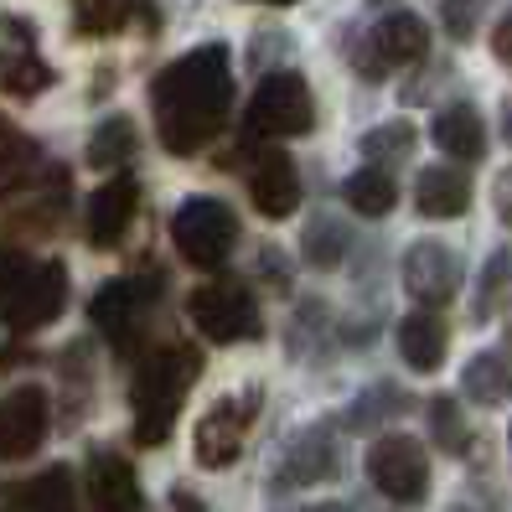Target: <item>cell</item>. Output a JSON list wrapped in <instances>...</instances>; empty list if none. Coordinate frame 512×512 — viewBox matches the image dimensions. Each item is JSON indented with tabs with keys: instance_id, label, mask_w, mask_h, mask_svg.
Listing matches in <instances>:
<instances>
[{
	"instance_id": "obj_27",
	"label": "cell",
	"mask_w": 512,
	"mask_h": 512,
	"mask_svg": "<svg viewBox=\"0 0 512 512\" xmlns=\"http://www.w3.org/2000/svg\"><path fill=\"white\" fill-rule=\"evenodd\" d=\"M363 156H368V166L409 161V156H414V125H409V119H388V125L368 130V135H363Z\"/></svg>"
},
{
	"instance_id": "obj_6",
	"label": "cell",
	"mask_w": 512,
	"mask_h": 512,
	"mask_svg": "<svg viewBox=\"0 0 512 512\" xmlns=\"http://www.w3.org/2000/svg\"><path fill=\"white\" fill-rule=\"evenodd\" d=\"M187 316H192V326H197L213 347L254 342L259 326H264L254 290L238 285V280H207V285H197L192 300H187Z\"/></svg>"
},
{
	"instance_id": "obj_2",
	"label": "cell",
	"mask_w": 512,
	"mask_h": 512,
	"mask_svg": "<svg viewBox=\"0 0 512 512\" xmlns=\"http://www.w3.org/2000/svg\"><path fill=\"white\" fill-rule=\"evenodd\" d=\"M197 368H202L197 347H182V342L156 347L135 368V383H130V409H135L130 435H135V445L156 450V445L171 440V425H176V414H182V404L192 394Z\"/></svg>"
},
{
	"instance_id": "obj_3",
	"label": "cell",
	"mask_w": 512,
	"mask_h": 512,
	"mask_svg": "<svg viewBox=\"0 0 512 512\" xmlns=\"http://www.w3.org/2000/svg\"><path fill=\"white\" fill-rule=\"evenodd\" d=\"M68 306V269L57 259H32L21 249H0V326L11 337H32Z\"/></svg>"
},
{
	"instance_id": "obj_30",
	"label": "cell",
	"mask_w": 512,
	"mask_h": 512,
	"mask_svg": "<svg viewBox=\"0 0 512 512\" xmlns=\"http://www.w3.org/2000/svg\"><path fill=\"white\" fill-rule=\"evenodd\" d=\"M430 435L440 450H450V456H461V450L471 445V430H466V419H461V404L456 399H430Z\"/></svg>"
},
{
	"instance_id": "obj_35",
	"label": "cell",
	"mask_w": 512,
	"mask_h": 512,
	"mask_svg": "<svg viewBox=\"0 0 512 512\" xmlns=\"http://www.w3.org/2000/svg\"><path fill=\"white\" fill-rule=\"evenodd\" d=\"M171 507H176V512H202V502H197L192 487H176V492H171Z\"/></svg>"
},
{
	"instance_id": "obj_5",
	"label": "cell",
	"mask_w": 512,
	"mask_h": 512,
	"mask_svg": "<svg viewBox=\"0 0 512 512\" xmlns=\"http://www.w3.org/2000/svg\"><path fill=\"white\" fill-rule=\"evenodd\" d=\"M244 130L254 140H290V135H311L316 130V99H311V83L280 68L259 78L254 99L244 109Z\"/></svg>"
},
{
	"instance_id": "obj_34",
	"label": "cell",
	"mask_w": 512,
	"mask_h": 512,
	"mask_svg": "<svg viewBox=\"0 0 512 512\" xmlns=\"http://www.w3.org/2000/svg\"><path fill=\"white\" fill-rule=\"evenodd\" d=\"M492 52L502 57V63H512V16H502V26H497V37H492Z\"/></svg>"
},
{
	"instance_id": "obj_9",
	"label": "cell",
	"mask_w": 512,
	"mask_h": 512,
	"mask_svg": "<svg viewBox=\"0 0 512 512\" xmlns=\"http://www.w3.org/2000/svg\"><path fill=\"white\" fill-rule=\"evenodd\" d=\"M259 388H249V394L238 399H213V409H207L197 419V466L202 471H228L238 456H244V440H249V425L259 414Z\"/></svg>"
},
{
	"instance_id": "obj_1",
	"label": "cell",
	"mask_w": 512,
	"mask_h": 512,
	"mask_svg": "<svg viewBox=\"0 0 512 512\" xmlns=\"http://www.w3.org/2000/svg\"><path fill=\"white\" fill-rule=\"evenodd\" d=\"M228 104H233V68H228L223 42H207L187 57H176L150 83L156 130H161V145L171 156H197V150L213 145Z\"/></svg>"
},
{
	"instance_id": "obj_23",
	"label": "cell",
	"mask_w": 512,
	"mask_h": 512,
	"mask_svg": "<svg viewBox=\"0 0 512 512\" xmlns=\"http://www.w3.org/2000/svg\"><path fill=\"white\" fill-rule=\"evenodd\" d=\"M135 150H140V135L125 114H109L104 125L88 135V166L94 171H119V166H130L135 161Z\"/></svg>"
},
{
	"instance_id": "obj_36",
	"label": "cell",
	"mask_w": 512,
	"mask_h": 512,
	"mask_svg": "<svg viewBox=\"0 0 512 512\" xmlns=\"http://www.w3.org/2000/svg\"><path fill=\"white\" fill-rule=\"evenodd\" d=\"M502 135H507V140H512V99H507V104H502Z\"/></svg>"
},
{
	"instance_id": "obj_16",
	"label": "cell",
	"mask_w": 512,
	"mask_h": 512,
	"mask_svg": "<svg viewBox=\"0 0 512 512\" xmlns=\"http://www.w3.org/2000/svg\"><path fill=\"white\" fill-rule=\"evenodd\" d=\"M88 507L94 512H145L140 481L119 450H94L88 456Z\"/></svg>"
},
{
	"instance_id": "obj_31",
	"label": "cell",
	"mask_w": 512,
	"mask_h": 512,
	"mask_svg": "<svg viewBox=\"0 0 512 512\" xmlns=\"http://www.w3.org/2000/svg\"><path fill=\"white\" fill-rule=\"evenodd\" d=\"M26 166H37V145L26 140L6 114H0V176H16Z\"/></svg>"
},
{
	"instance_id": "obj_33",
	"label": "cell",
	"mask_w": 512,
	"mask_h": 512,
	"mask_svg": "<svg viewBox=\"0 0 512 512\" xmlns=\"http://www.w3.org/2000/svg\"><path fill=\"white\" fill-rule=\"evenodd\" d=\"M492 207H497L502 228H512V166L497 171V182H492Z\"/></svg>"
},
{
	"instance_id": "obj_10",
	"label": "cell",
	"mask_w": 512,
	"mask_h": 512,
	"mask_svg": "<svg viewBox=\"0 0 512 512\" xmlns=\"http://www.w3.org/2000/svg\"><path fill=\"white\" fill-rule=\"evenodd\" d=\"M368 481L388 502H419L430 492V461L414 435H383L368 450Z\"/></svg>"
},
{
	"instance_id": "obj_12",
	"label": "cell",
	"mask_w": 512,
	"mask_h": 512,
	"mask_svg": "<svg viewBox=\"0 0 512 512\" xmlns=\"http://www.w3.org/2000/svg\"><path fill=\"white\" fill-rule=\"evenodd\" d=\"M47 440V394L37 383H21L0 394V461L37 456Z\"/></svg>"
},
{
	"instance_id": "obj_18",
	"label": "cell",
	"mask_w": 512,
	"mask_h": 512,
	"mask_svg": "<svg viewBox=\"0 0 512 512\" xmlns=\"http://www.w3.org/2000/svg\"><path fill=\"white\" fill-rule=\"evenodd\" d=\"M450 352V331L435 311H414L399 321V357L414 368V373H435Z\"/></svg>"
},
{
	"instance_id": "obj_38",
	"label": "cell",
	"mask_w": 512,
	"mask_h": 512,
	"mask_svg": "<svg viewBox=\"0 0 512 512\" xmlns=\"http://www.w3.org/2000/svg\"><path fill=\"white\" fill-rule=\"evenodd\" d=\"M507 450H512V430H507Z\"/></svg>"
},
{
	"instance_id": "obj_15",
	"label": "cell",
	"mask_w": 512,
	"mask_h": 512,
	"mask_svg": "<svg viewBox=\"0 0 512 512\" xmlns=\"http://www.w3.org/2000/svg\"><path fill=\"white\" fill-rule=\"evenodd\" d=\"M249 197H254V213L280 223V218H295L300 207V176H295V161L285 150H264L249 171Z\"/></svg>"
},
{
	"instance_id": "obj_29",
	"label": "cell",
	"mask_w": 512,
	"mask_h": 512,
	"mask_svg": "<svg viewBox=\"0 0 512 512\" xmlns=\"http://www.w3.org/2000/svg\"><path fill=\"white\" fill-rule=\"evenodd\" d=\"M399 409H409V399L399 394V388H388V383H383V388H368V394L342 414V425H347V430H373L378 419L399 414Z\"/></svg>"
},
{
	"instance_id": "obj_26",
	"label": "cell",
	"mask_w": 512,
	"mask_h": 512,
	"mask_svg": "<svg viewBox=\"0 0 512 512\" xmlns=\"http://www.w3.org/2000/svg\"><path fill=\"white\" fill-rule=\"evenodd\" d=\"M150 0H73V26L83 37H109L119 26H130L135 11H145Z\"/></svg>"
},
{
	"instance_id": "obj_19",
	"label": "cell",
	"mask_w": 512,
	"mask_h": 512,
	"mask_svg": "<svg viewBox=\"0 0 512 512\" xmlns=\"http://www.w3.org/2000/svg\"><path fill=\"white\" fill-rule=\"evenodd\" d=\"M435 145L450 161H481L487 156V125H481L476 104H445L435 114Z\"/></svg>"
},
{
	"instance_id": "obj_39",
	"label": "cell",
	"mask_w": 512,
	"mask_h": 512,
	"mask_svg": "<svg viewBox=\"0 0 512 512\" xmlns=\"http://www.w3.org/2000/svg\"><path fill=\"white\" fill-rule=\"evenodd\" d=\"M456 512H466V507H456Z\"/></svg>"
},
{
	"instance_id": "obj_13",
	"label": "cell",
	"mask_w": 512,
	"mask_h": 512,
	"mask_svg": "<svg viewBox=\"0 0 512 512\" xmlns=\"http://www.w3.org/2000/svg\"><path fill=\"white\" fill-rule=\"evenodd\" d=\"M135 207H140V187H135V176H114V182H104L94 197H88V213H83V233H88V244H94V249H114L119 238L130 233Z\"/></svg>"
},
{
	"instance_id": "obj_14",
	"label": "cell",
	"mask_w": 512,
	"mask_h": 512,
	"mask_svg": "<svg viewBox=\"0 0 512 512\" xmlns=\"http://www.w3.org/2000/svg\"><path fill=\"white\" fill-rule=\"evenodd\" d=\"M342 471V456H337V440L331 430H300L290 445H285V461H280V476L275 487L290 492V487H321Z\"/></svg>"
},
{
	"instance_id": "obj_28",
	"label": "cell",
	"mask_w": 512,
	"mask_h": 512,
	"mask_svg": "<svg viewBox=\"0 0 512 512\" xmlns=\"http://www.w3.org/2000/svg\"><path fill=\"white\" fill-rule=\"evenodd\" d=\"M507 285H512V249H497V254L487 259V269H481V285H476V306H471V316H476V321H487V316L502 306Z\"/></svg>"
},
{
	"instance_id": "obj_21",
	"label": "cell",
	"mask_w": 512,
	"mask_h": 512,
	"mask_svg": "<svg viewBox=\"0 0 512 512\" xmlns=\"http://www.w3.org/2000/svg\"><path fill=\"white\" fill-rule=\"evenodd\" d=\"M11 507L16 512H78V492H73V471L68 466H47L42 476L11 487Z\"/></svg>"
},
{
	"instance_id": "obj_32",
	"label": "cell",
	"mask_w": 512,
	"mask_h": 512,
	"mask_svg": "<svg viewBox=\"0 0 512 512\" xmlns=\"http://www.w3.org/2000/svg\"><path fill=\"white\" fill-rule=\"evenodd\" d=\"M440 21H445V32L456 37V42H471L476 37V21H481V0H445Z\"/></svg>"
},
{
	"instance_id": "obj_7",
	"label": "cell",
	"mask_w": 512,
	"mask_h": 512,
	"mask_svg": "<svg viewBox=\"0 0 512 512\" xmlns=\"http://www.w3.org/2000/svg\"><path fill=\"white\" fill-rule=\"evenodd\" d=\"M171 244H176V254H182L187 264L218 269L233 254V244H238V218L218 197H187L171 213Z\"/></svg>"
},
{
	"instance_id": "obj_11",
	"label": "cell",
	"mask_w": 512,
	"mask_h": 512,
	"mask_svg": "<svg viewBox=\"0 0 512 512\" xmlns=\"http://www.w3.org/2000/svg\"><path fill=\"white\" fill-rule=\"evenodd\" d=\"M404 290L419 300V306H450L461 290V259L440 238H419L404 254Z\"/></svg>"
},
{
	"instance_id": "obj_22",
	"label": "cell",
	"mask_w": 512,
	"mask_h": 512,
	"mask_svg": "<svg viewBox=\"0 0 512 512\" xmlns=\"http://www.w3.org/2000/svg\"><path fill=\"white\" fill-rule=\"evenodd\" d=\"M342 202L352 207V213H363V218H383V213H394L399 187H394V176H388L383 166H363V171H352L342 182Z\"/></svg>"
},
{
	"instance_id": "obj_24",
	"label": "cell",
	"mask_w": 512,
	"mask_h": 512,
	"mask_svg": "<svg viewBox=\"0 0 512 512\" xmlns=\"http://www.w3.org/2000/svg\"><path fill=\"white\" fill-rule=\"evenodd\" d=\"M47 83H52V68L42 63L32 47H0V94L37 99Z\"/></svg>"
},
{
	"instance_id": "obj_20",
	"label": "cell",
	"mask_w": 512,
	"mask_h": 512,
	"mask_svg": "<svg viewBox=\"0 0 512 512\" xmlns=\"http://www.w3.org/2000/svg\"><path fill=\"white\" fill-rule=\"evenodd\" d=\"M461 388L481 409L507 404L512 399V352H476L466 363V373H461Z\"/></svg>"
},
{
	"instance_id": "obj_8",
	"label": "cell",
	"mask_w": 512,
	"mask_h": 512,
	"mask_svg": "<svg viewBox=\"0 0 512 512\" xmlns=\"http://www.w3.org/2000/svg\"><path fill=\"white\" fill-rule=\"evenodd\" d=\"M425 52H430V26L419 21L414 11H394V16H383L373 32L352 47V63L363 78H383V73H394V68H409V63H425Z\"/></svg>"
},
{
	"instance_id": "obj_25",
	"label": "cell",
	"mask_w": 512,
	"mask_h": 512,
	"mask_svg": "<svg viewBox=\"0 0 512 512\" xmlns=\"http://www.w3.org/2000/svg\"><path fill=\"white\" fill-rule=\"evenodd\" d=\"M347 249H352V233H347V223L337 213L311 218L306 233H300V254H306L311 269H337L347 259Z\"/></svg>"
},
{
	"instance_id": "obj_4",
	"label": "cell",
	"mask_w": 512,
	"mask_h": 512,
	"mask_svg": "<svg viewBox=\"0 0 512 512\" xmlns=\"http://www.w3.org/2000/svg\"><path fill=\"white\" fill-rule=\"evenodd\" d=\"M156 306H161V280L156 275H119V280L99 285V295L88 300V321L104 331L119 357H130L145 337L150 316H156Z\"/></svg>"
},
{
	"instance_id": "obj_17",
	"label": "cell",
	"mask_w": 512,
	"mask_h": 512,
	"mask_svg": "<svg viewBox=\"0 0 512 512\" xmlns=\"http://www.w3.org/2000/svg\"><path fill=\"white\" fill-rule=\"evenodd\" d=\"M414 207L419 218H435V223L461 218L471 207V176L461 166H425L414 182Z\"/></svg>"
},
{
	"instance_id": "obj_37",
	"label": "cell",
	"mask_w": 512,
	"mask_h": 512,
	"mask_svg": "<svg viewBox=\"0 0 512 512\" xmlns=\"http://www.w3.org/2000/svg\"><path fill=\"white\" fill-rule=\"evenodd\" d=\"M259 6H295V0H259Z\"/></svg>"
}]
</instances>
